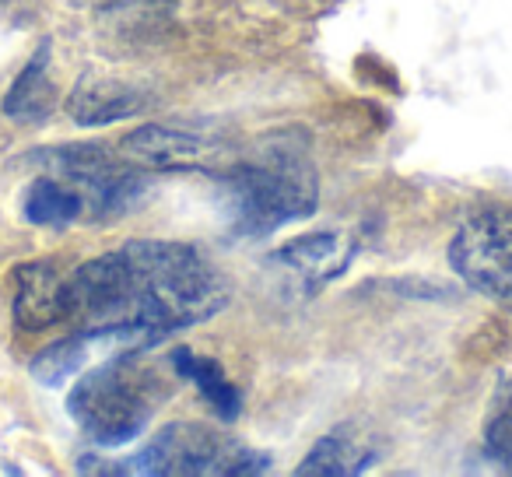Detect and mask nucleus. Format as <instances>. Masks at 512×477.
Returning a JSON list of instances; mask_svg holds the SVG:
<instances>
[{
	"instance_id": "1",
	"label": "nucleus",
	"mask_w": 512,
	"mask_h": 477,
	"mask_svg": "<svg viewBox=\"0 0 512 477\" xmlns=\"http://www.w3.org/2000/svg\"><path fill=\"white\" fill-rule=\"evenodd\" d=\"M218 183L228 225L239 239H264L292 221L309 218L320 204V179L302 134L267 137Z\"/></svg>"
},
{
	"instance_id": "2",
	"label": "nucleus",
	"mask_w": 512,
	"mask_h": 477,
	"mask_svg": "<svg viewBox=\"0 0 512 477\" xmlns=\"http://www.w3.org/2000/svg\"><path fill=\"white\" fill-rule=\"evenodd\" d=\"M141 299V323L158 341L172 330L211 320L232 302L225 274L186 243L165 239H134L123 246Z\"/></svg>"
},
{
	"instance_id": "3",
	"label": "nucleus",
	"mask_w": 512,
	"mask_h": 477,
	"mask_svg": "<svg viewBox=\"0 0 512 477\" xmlns=\"http://www.w3.org/2000/svg\"><path fill=\"white\" fill-rule=\"evenodd\" d=\"M155 400V376L134 362V348H130L85 372L67 397V411L92 442L127 446L148 428Z\"/></svg>"
},
{
	"instance_id": "4",
	"label": "nucleus",
	"mask_w": 512,
	"mask_h": 477,
	"mask_svg": "<svg viewBox=\"0 0 512 477\" xmlns=\"http://www.w3.org/2000/svg\"><path fill=\"white\" fill-rule=\"evenodd\" d=\"M271 467L264 453L211 432L207 425L176 421L155 432V439L127 463H109L102 474H148V477H253Z\"/></svg>"
},
{
	"instance_id": "5",
	"label": "nucleus",
	"mask_w": 512,
	"mask_h": 477,
	"mask_svg": "<svg viewBox=\"0 0 512 477\" xmlns=\"http://www.w3.org/2000/svg\"><path fill=\"white\" fill-rule=\"evenodd\" d=\"M50 176H60L85 197L88 218H120L148 193V176L130 158H116L102 144H67L43 148L36 155Z\"/></svg>"
},
{
	"instance_id": "6",
	"label": "nucleus",
	"mask_w": 512,
	"mask_h": 477,
	"mask_svg": "<svg viewBox=\"0 0 512 477\" xmlns=\"http://www.w3.org/2000/svg\"><path fill=\"white\" fill-rule=\"evenodd\" d=\"M449 264L474 292L512 309V207H481L456 228Z\"/></svg>"
},
{
	"instance_id": "7",
	"label": "nucleus",
	"mask_w": 512,
	"mask_h": 477,
	"mask_svg": "<svg viewBox=\"0 0 512 477\" xmlns=\"http://www.w3.org/2000/svg\"><path fill=\"white\" fill-rule=\"evenodd\" d=\"M120 155L130 158L141 169L169 172V169H200L218 155V144L211 137H200L193 130L172 127V123H144L130 130L120 141Z\"/></svg>"
},
{
	"instance_id": "8",
	"label": "nucleus",
	"mask_w": 512,
	"mask_h": 477,
	"mask_svg": "<svg viewBox=\"0 0 512 477\" xmlns=\"http://www.w3.org/2000/svg\"><path fill=\"white\" fill-rule=\"evenodd\" d=\"M351 257H355V239L348 232H316L281 246L271 257V264L292 274L306 292H316L337 274L348 271Z\"/></svg>"
},
{
	"instance_id": "9",
	"label": "nucleus",
	"mask_w": 512,
	"mask_h": 477,
	"mask_svg": "<svg viewBox=\"0 0 512 477\" xmlns=\"http://www.w3.org/2000/svg\"><path fill=\"white\" fill-rule=\"evenodd\" d=\"M15 320L22 330L67 323V271L53 260H32L15 271Z\"/></svg>"
},
{
	"instance_id": "10",
	"label": "nucleus",
	"mask_w": 512,
	"mask_h": 477,
	"mask_svg": "<svg viewBox=\"0 0 512 477\" xmlns=\"http://www.w3.org/2000/svg\"><path fill=\"white\" fill-rule=\"evenodd\" d=\"M148 106V95L130 81L109 78V74H81L67 99V113L81 127H106V123L137 116Z\"/></svg>"
},
{
	"instance_id": "11",
	"label": "nucleus",
	"mask_w": 512,
	"mask_h": 477,
	"mask_svg": "<svg viewBox=\"0 0 512 477\" xmlns=\"http://www.w3.org/2000/svg\"><path fill=\"white\" fill-rule=\"evenodd\" d=\"M379 456V446L369 439V432L355 425H341L334 432H327L313 449L309 456L299 463L295 474L299 477H355L362 470H369Z\"/></svg>"
},
{
	"instance_id": "12",
	"label": "nucleus",
	"mask_w": 512,
	"mask_h": 477,
	"mask_svg": "<svg viewBox=\"0 0 512 477\" xmlns=\"http://www.w3.org/2000/svg\"><path fill=\"white\" fill-rule=\"evenodd\" d=\"M50 57H53V46L46 39L32 60L25 64V71L15 78L11 92L4 95V116L15 123H43L53 116L57 109V88L50 81Z\"/></svg>"
},
{
	"instance_id": "13",
	"label": "nucleus",
	"mask_w": 512,
	"mask_h": 477,
	"mask_svg": "<svg viewBox=\"0 0 512 477\" xmlns=\"http://www.w3.org/2000/svg\"><path fill=\"white\" fill-rule=\"evenodd\" d=\"M25 221L43 228H67L78 218H85V197L74 190L67 179L60 176H39L36 183L25 190Z\"/></svg>"
},
{
	"instance_id": "14",
	"label": "nucleus",
	"mask_w": 512,
	"mask_h": 477,
	"mask_svg": "<svg viewBox=\"0 0 512 477\" xmlns=\"http://www.w3.org/2000/svg\"><path fill=\"white\" fill-rule=\"evenodd\" d=\"M172 372H176L179 379H190V383L200 390V397L211 404V411L218 414L221 421L239 418L242 397H239V390L228 383V376L221 372L218 362L193 355L190 348H176V351H172Z\"/></svg>"
},
{
	"instance_id": "15",
	"label": "nucleus",
	"mask_w": 512,
	"mask_h": 477,
	"mask_svg": "<svg viewBox=\"0 0 512 477\" xmlns=\"http://www.w3.org/2000/svg\"><path fill=\"white\" fill-rule=\"evenodd\" d=\"M99 341L95 330H81L74 337H64V341L50 344L43 355L32 358V376L39 379L43 386H60L67 383L71 376H78L85 369L88 355H92V344Z\"/></svg>"
},
{
	"instance_id": "16",
	"label": "nucleus",
	"mask_w": 512,
	"mask_h": 477,
	"mask_svg": "<svg viewBox=\"0 0 512 477\" xmlns=\"http://www.w3.org/2000/svg\"><path fill=\"white\" fill-rule=\"evenodd\" d=\"M484 456L512 474V379L502 383L495 397V414L484 428Z\"/></svg>"
}]
</instances>
